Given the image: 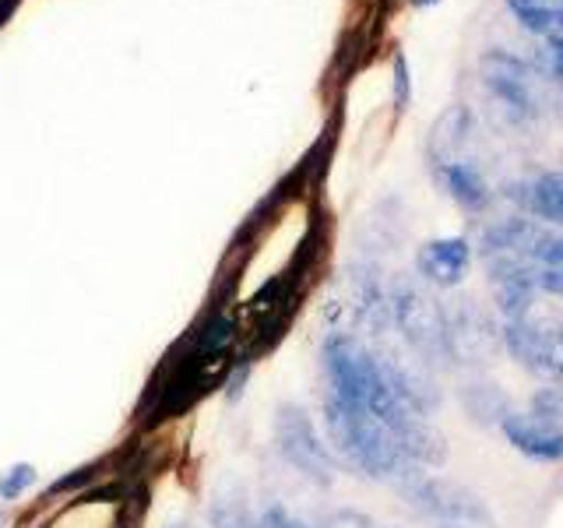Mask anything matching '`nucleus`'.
Instances as JSON below:
<instances>
[{
  "instance_id": "nucleus-8",
  "label": "nucleus",
  "mask_w": 563,
  "mask_h": 528,
  "mask_svg": "<svg viewBox=\"0 0 563 528\" xmlns=\"http://www.w3.org/2000/svg\"><path fill=\"white\" fill-rule=\"evenodd\" d=\"M504 437L532 462H560L563 458V430L550 419H539L532 413H507L500 419Z\"/></svg>"
},
{
  "instance_id": "nucleus-1",
  "label": "nucleus",
  "mask_w": 563,
  "mask_h": 528,
  "mask_svg": "<svg viewBox=\"0 0 563 528\" xmlns=\"http://www.w3.org/2000/svg\"><path fill=\"white\" fill-rule=\"evenodd\" d=\"M324 427L331 448L339 451L352 469H360L369 480L391 483L401 493L409 490L422 469L401 451L395 433L377 416H369L360 405H345L334 395L324 398Z\"/></svg>"
},
{
  "instance_id": "nucleus-14",
  "label": "nucleus",
  "mask_w": 563,
  "mask_h": 528,
  "mask_svg": "<svg viewBox=\"0 0 563 528\" xmlns=\"http://www.w3.org/2000/svg\"><path fill=\"white\" fill-rule=\"evenodd\" d=\"M507 8L515 11V18L528 32L542 35V32H553L560 25L556 4H550V0H507Z\"/></svg>"
},
{
  "instance_id": "nucleus-13",
  "label": "nucleus",
  "mask_w": 563,
  "mask_h": 528,
  "mask_svg": "<svg viewBox=\"0 0 563 528\" xmlns=\"http://www.w3.org/2000/svg\"><path fill=\"white\" fill-rule=\"evenodd\" d=\"M521 205L536 219L563 222V173H542L521 190Z\"/></svg>"
},
{
  "instance_id": "nucleus-7",
  "label": "nucleus",
  "mask_w": 563,
  "mask_h": 528,
  "mask_svg": "<svg viewBox=\"0 0 563 528\" xmlns=\"http://www.w3.org/2000/svg\"><path fill=\"white\" fill-rule=\"evenodd\" d=\"M493 345H497V331L472 307V299H462V307L448 314V356L462 363H479L489 360Z\"/></svg>"
},
{
  "instance_id": "nucleus-4",
  "label": "nucleus",
  "mask_w": 563,
  "mask_h": 528,
  "mask_svg": "<svg viewBox=\"0 0 563 528\" xmlns=\"http://www.w3.org/2000/svg\"><path fill=\"white\" fill-rule=\"evenodd\" d=\"M275 444H278V454L286 458V462L303 472L307 480L328 486L331 475H334V462H331V451L317 433L313 419L307 409H299V405L286 402L278 405L275 413Z\"/></svg>"
},
{
  "instance_id": "nucleus-25",
  "label": "nucleus",
  "mask_w": 563,
  "mask_h": 528,
  "mask_svg": "<svg viewBox=\"0 0 563 528\" xmlns=\"http://www.w3.org/2000/svg\"><path fill=\"white\" fill-rule=\"evenodd\" d=\"M169 528H190V525H169Z\"/></svg>"
},
{
  "instance_id": "nucleus-19",
  "label": "nucleus",
  "mask_w": 563,
  "mask_h": 528,
  "mask_svg": "<svg viewBox=\"0 0 563 528\" xmlns=\"http://www.w3.org/2000/svg\"><path fill=\"white\" fill-rule=\"evenodd\" d=\"M324 528H377V525L366 515H356V510H334Z\"/></svg>"
},
{
  "instance_id": "nucleus-22",
  "label": "nucleus",
  "mask_w": 563,
  "mask_h": 528,
  "mask_svg": "<svg viewBox=\"0 0 563 528\" xmlns=\"http://www.w3.org/2000/svg\"><path fill=\"white\" fill-rule=\"evenodd\" d=\"M8 525V510L4 507H0V528H4Z\"/></svg>"
},
{
  "instance_id": "nucleus-20",
  "label": "nucleus",
  "mask_w": 563,
  "mask_h": 528,
  "mask_svg": "<svg viewBox=\"0 0 563 528\" xmlns=\"http://www.w3.org/2000/svg\"><path fill=\"white\" fill-rule=\"evenodd\" d=\"M395 102H409V64H405V57L395 61Z\"/></svg>"
},
{
  "instance_id": "nucleus-23",
  "label": "nucleus",
  "mask_w": 563,
  "mask_h": 528,
  "mask_svg": "<svg viewBox=\"0 0 563 528\" xmlns=\"http://www.w3.org/2000/svg\"><path fill=\"white\" fill-rule=\"evenodd\" d=\"M556 18H560V25H563V4H556Z\"/></svg>"
},
{
  "instance_id": "nucleus-12",
  "label": "nucleus",
  "mask_w": 563,
  "mask_h": 528,
  "mask_svg": "<svg viewBox=\"0 0 563 528\" xmlns=\"http://www.w3.org/2000/svg\"><path fill=\"white\" fill-rule=\"evenodd\" d=\"M211 525L216 528H261V518H254L246 504V490L236 480H222L219 490L211 493Z\"/></svg>"
},
{
  "instance_id": "nucleus-11",
  "label": "nucleus",
  "mask_w": 563,
  "mask_h": 528,
  "mask_svg": "<svg viewBox=\"0 0 563 528\" xmlns=\"http://www.w3.org/2000/svg\"><path fill=\"white\" fill-rule=\"evenodd\" d=\"M440 180H444L451 198L468 208V211H479L489 201V187L483 180V173L475 169L472 163H462V158H448V163H437Z\"/></svg>"
},
{
  "instance_id": "nucleus-10",
  "label": "nucleus",
  "mask_w": 563,
  "mask_h": 528,
  "mask_svg": "<svg viewBox=\"0 0 563 528\" xmlns=\"http://www.w3.org/2000/svg\"><path fill=\"white\" fill-rule=\"evenodd\" d=\"M486 81L493 92H497V99L504 102V110H510V117L528 120L536 113V99L528 92L525 67L518 61L493 53V57H486Z\"/></svg>"
},
{
  "instance_id": "nucleus-15",
  "label": "nucleus",
  "mask_w": 563,
  "mask_h": 528,
  "mask_svg": "<svg viewBox=\"0 0 563 528\" xmlns=\"http://www.w3.org/2000/svg\"><path fill=\"white\" fill-rule=\"evenodd\" d=\"M462 398H465V409L472 413V419L486 422L493 416H507L504 398L497 395V387H493V384H468L462 392Z\"/></svg>"
},
{
  "instance_id": "nucleus-24",
  "label": "nucleus",
  "mask_w": 563,
  "mask_h": 528,
  "mask_svg": "<svg viewBox=\"0 0 563 528\" xmlns=\"http://www.w3.org/2000/svg\"><path fill=\"white\" fill-rule=\"evenodd\" d=\"M412 4H437V0H412Z\"/></svg>"
},
{
  "instance_id": "nucleus-9",
  "label": "nucleus",
  "mask_w": 563,
  "mask_h": 528,
  "mask_svg": "<svg viewBox=\"0 0 563 528\" xmlns=\"http://www.w3.org/2000/svg\"><path fill=\"white\" fill-rule=\"evenodd\" d=\"M416 268L422 278L433 282V286H457V282H462L472 268V246L462 237L430 240V243L419 246Z\"/></svg>"
},
{
  "instance_id": "nucleus-5",
  "label": "nucleus",
  "mask_w": 563,
  "mask_h": 528,
  "mask_svg": "<svg viewBox=\"0 0 563 528\" xmlns=\"http://www.w3.org/2000/svg\"><path fill=\"white\" fill-rule=\"evenodd\" d=\"M324 370L331 384L328 395L363 409V395L377 374V352H369L360 339H352V334H331L324 342Z\"/></svg>"
},
{
  "instance_id": "nucleus-21",
  "label": "nucleus",
  "mask_w": 563,
  "mask_h": 528,
  "mask_svg": "<svg viewBox=\"0 0 563 528\" xmlns=\"http://www.w3.org/2000/svg\"><path fill=\"white\" fill-rule=\"evenodd\" d=\"M550 57H553V70L563 78V35H556V40H550Z\"/></svg>"
},
{
  "instance_id": "nucleus-16",
  "label": "nucleus",
  "mask_w": 563,
  "mask_h": 528,
  "mask_svg": "<svg viewBox=\"0 0 563 528\" xmlns=\"http://www.w3.org/2000/svg\"><path fill=\"white\" fill-rule=\"evenodd\" d=\"M35 480H40V472H35V465H29V462L11 465L4 475H0V501H18Z\"/></svg>"
},
{
  "instance_id": "nucleus-3",
  "label": "nucleus",
  "mask_w": 563,
  "mask_h": 528,
  "mask_svg": "<svg viewBox=\"0 0 563 528\" xmlns=\"http://www.w3.org/2000/svg\"><path fill=\"white\" fill-rule=\"evenodd\" d=\"M409 504L422 518H430L433 528H497V518L489 515L483 497L462 483L433 480V475H419V480L405 490Z\"/></svg>"
},
{
  "instance_id": "nucleus-2",
  "label": "nucleus",
  "mask_w": 563,
  "mask_h": 528,
  "mask_svg": "<svg viewBox=\"0 0 563 528\" xmlns=\"http://www.w3.org/2000/svg\"><path fill=\"white\" fill-rule=\"evenodd\" d=\"M391 321L419 363H444L448 356V310L412 278H398L387 293Z\"/></svg>"
},
{
  "instance_id": "nucleus-17",
  "label": "nucleus",
  "mask_w": 563,
  "mask_h": 528,
  "mask_svg": "<svg viewBox=\"0 0 563 528\" xmlns=\"http://www.w3.org/2000/svg\"><path fill=\"white\" fill-rule=\"evenodd\" d=\"M532 416L556 422L563 416V387H542V392L532 398Z\"/></svg>"
},
{
  "instance_id": "nucleus-18",
  "label": "nucleus",
  "mask_w": 563,
  "mask_h": 528,
  "mask_svg": "<svg viewBox=\"0 0 563 528\" xmlns=\"http://www.w3.org/2000/svg\"><path fill=\"white\" fill-rule=\"evenodd\" d=\"M261 528H307L299 518H292L286 507H268L261 515Z\"/></svg>"
},
{
  "instance_id": "nucleus-6",
  "label": "nucleus",
  "mask_w": 563,
  "mask_h": 528,
  "mask_svg": "<svg viewBox=\"0 0 563 528\" xmlns=\"http://www.w3.org/2000/svg\"><path fill=\"white\" fill-rule=\"evenodd\" d=\"M504 342L515 352V360L536 374L563 381V324L560 321H542L532 324L525 321H507L504 328Z\"/></svg>"
}]
</instances>
